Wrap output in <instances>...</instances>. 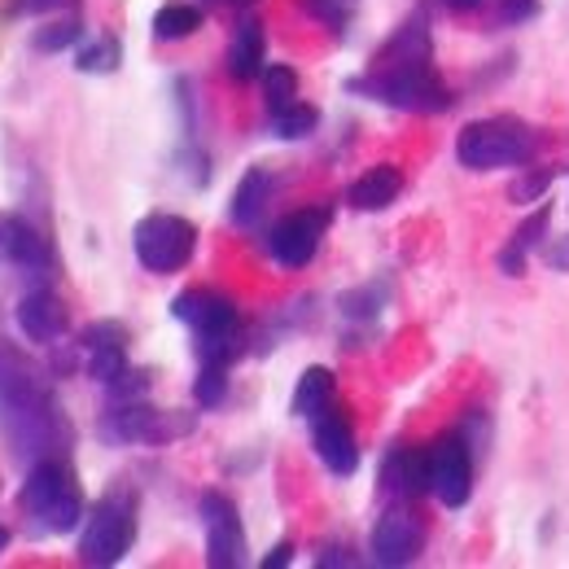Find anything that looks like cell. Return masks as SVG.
Wrapping results in <instances>:
<instances>
[{
	"label": "cell",
	"mask_w": 569,
	"mask_h": 569,
	"mask_svg": "<svg viewBox=\"0 0 569 569\" xmlns=\"http://www.w3.org/2000/svg\"><path fill=\"white\" fill-rule=\"evenodd\" d=\"M0 438L9 456L22 460L27 469L67 456L74 442L71 421L53 399L49 372L4 338H0Z\"/></svg>",
	"instance_id": "cell-1"
},
{
	"label": "cell",
	"mask_w": 569,
	"mask_h": 569,
	"mask_svg": "<svg viewBox=\"0 0 569 569\" xmlns=\"http://www.w3.org/2000/svg\"><path fill=\"white\" fill-rule=\"evenodd\" d=\"M351 92L390 106V110H408V114H442L451 110V88L442 83V74L433 71V49H429V22L417 13L408 18L386 49L372 58V67L347 83Z\"/></svg>",
	"instance_id": "cell-2"
},
{
	"label": "cell",
	"mask_w": 569,
	"mask_h": 569,
	"mask_svg": "<svg viewBox=\"0 0 569 569\" xmlns=\"http://www.w3.org/2000/svg\"><path fill=\"white\" fill-rule=\"evenodd\" d=\"M22 512L36 535H71L83 521V496H79V482H74L67 456H53V460H40L27 469Z\"/></svg>",
	"instance_id": "cell-3"
},
{
	"label": "cell",
	"mask_w": 569,
	"mask_h": 569,
	"mask_svg": "<svg viewBox=\"0 0 569 569\" xmlns=\"http://www.w3.org/2000/svg\"><path fill=\"white\" fill-rule=\"evenodd\" d=\"M137 543V496L128 487H114L97 499L83 517L79 535V561L83 566H119Z\"/></svg>",
	"instance_id": "cell-4"
},
{
	"label": "cell",
	"mask_w": 569,
	"mask_h": 569,
	"mask_svg": "<svg viewBox=\"0 0 569 569\" xmlns=\"http://www.w3.org/2000/svg\"><path fill=\"white\" fill-rule=\"evenodd\" d=\"M539 141L517 119H478L456 137V162L469 171H496V167H521L535 158Z\"/></svg>",
	"instance_id": "cell-5"
},
{
	"label": "cell",
	"mask_w": 569,
	"mask_h": 569,
	"mask_svg": "<svg viewBox=\"0 0 569 569\" xmlns=\"http://www.w3.org/2000/svg\"><path fill=\"white\" fill-rule=\"evenodd\" d=\"M193 246H198V228L184 214L153 211L144 214L132 232V250H137L144 272H153V277L180 272L193 259Z\"/></svg>",
	"instance_id": "cell-6"
},
{
	"label": "cell",
	"mask_w": 569,
	"mask_h": 569,
	"mask_svg": "<svg viewBox=\"0 0 569 569\" xmlns=\"http://www.w3.org/2000/svg\"><path fill=\"white\" fill-rule=\"evenodd\" d=\"M473 469H478V447L469 442L465 429L442 433L429 447V496H438L442 508H465L473 499Z\"/></svg>",
	"instance_id": "cell-7"
},
{
	"label": "cell",
	"mask_w": 569,
	"mask_h": 569,
	"mask_svg": "<svg viewBox=\"0 0 569 569\" xmlns=\"http://www.w3.org/2000/svg\"><path fill=\"white\" fill-rule=\"evenodd\" d=\"M198 429V412H162V408H144L137 403H114V412H106L101 438L106 442H176L189 438Z\"/></svg>",
	"instance_id": "cell-8"
},
{
	"label": "cell",
	"mask_w": 569,
	"mask_h": 569,
	"mask_svg": "<svg viewBox=\"0 0 569 569\" xmlns=\"http://www.w3.org/2000/svg\"><path fill=\"white\" fill-rule=\"evenodd\" d=\"M198 512H202V530H207V566L214 569H241L250 557L246 548V526L237 517V503L219 491H207L198 499Z\"/></svg>",
	"instance_id": "cell-9"
},
{
	"label": "cell",
	"mask_w": 569,
	"mask_h": 569,
	"mask_svg": "<svg viewBox=\"0 0 569 569\" xmlns=\"http://www.w3.org/2000/svg\"><path fill=\"white\" fill-rule=\"evenodd\" d=\"M368 548H372V566H381V569L412 566V561L421 557V548H426V521H421L412 508H390V512H381V521L372 526Z\"/></svg>",
	"instance_id": "cell-10"
},
{
	"label": "cell",
	"mask_w": 569,
	"mask_h": 569,
	"mask_svg": "<svg viewBox=\"0 0 569 569\" xmlns=\"http://www.w3.org/2000/svg\"><path fill=\"white\" fill-rule=\"evenodd\" d=\"M329 228V211L325 207H307V211L284 214L281 223L268 232V250L281 268H307L320 250V237Z\"/></svg>",
	"instance_id": "cell-11"
},
{
	"label": "cell",
	"mask_w": 569,
	"mask_h": 569,
	"mask_svg": "<svg viewBox=\"0 0 569 569\" xmlns=\"http://www.w3.org/2000/svg\"><path fill=\"white\" fill-rule=\"evenodd\" d=\"M311 447L320 456V465L333 473V478H351L359 469V447H356V429H351V417L329 403L311 417Z\"/></svg>",
	"instance_id": "cell-12"
},
{
	"label": "cell",
	"mask_w": 569,
	"mask_h": 569,
	"mask_svg": "<svg viewBox=\"0 0 569 569\" xmlns=\"http://www.w3.org/2000/svg\"><path fill=\"white\" fill-rule=\"evenodd\" d=\"M0 263L18 268L22 277H49L53 250L40 228H31L22 214H0Z\"/></svg>",
	"instance_id": "cell-13"
},
{
	"label": "cell",
	"mask_w": 569,
	"mask_h": 569,
	"mask_svg": "<svg viewBox=\"0 0 569 569\" xmlns=\"http://www.w3.org/2000/svg\"><path fill=\"white\" fill-rule=\"evenodd\" d=\"M176 320L193 329V338L202 333H237L241 329V316H237V302L228 293H214V289H184L176 302H171Z\"/></svg>",
	"instance_id": "cell-14"
},
{
	"label": "cell",
	"mask_w": 569,
	"mask_h": 569,
	"mask_svg": "<svg viewBox=\"0 0 569 569\" xmlns=\"http://www.w3.org/2000/svg\"><path fill=\"white\" fill-rule=\"evenodd\" d=\"M18 329L27 333V342H40V347H58L71 329V316L62 307V298H53L49 289H31L22 302H18Z\"/></svg>",
	"instance_id": "cell-15"
},
{
	"label": "cell",
	"mask_w": 569,
	"mask_h": 569,
	"mask_svg": "<svg viewBox=\"0 0 569 569\" xmlns=\"http://www.w3.org/2000/svg\"><path fill=\"white\" fill-rule=\"evenodd\" d=\"M381 491L390 499H421L429 491V451L426 447H390L381 460Z\"/></svg>",
	"instance_id": "cell-16"
},
{
	"label": "cell",
	"mask_w": 569,
	"mask_h": 569,
	"mask_svg": "<svg viewBox=\"0 0 569 569\" xmlns=\"http://www.w3.org/2000/svg\"><path fill=\"white\" fill-rule=\"evenodd\" d=\"M399 193H403V171L395 162H377V167H368L356 184H351L347 198H351L356 211H386Z\"/></svg>",
	"instance_id": "cell-17"
},
{
	"label": "cell",
	"mask_w": 569,
	"mask_h": 569,
	"mask_svg": "<svg viewBox=\"0 0 569 569\" xmlns=\"http://www.w3.org/2000/svg\"><path fill=\"white\" fill-rule=\"evenodd\" d=\"M263 53H268V40H263V22L259 18H246L232 36V49H228V74L250 83V79H263Z\"/></svg>",
	"instance_id": "cell-18"
},
{
	"label": "cell",
	"mask_w": 569,
	"mask_h": 569,
	"mask_svg": "<svg viewBox=\"0 0 569 569\" xmlns=\"http://www.w3.org/2000/svg\"><path fill=\"white\" fill-rule=\"evenodd\" d=\"M548 223H552V207H548V202H539L530 219H521V228L512 232V241L499 250V268H503L508 277H521V268H526L530 250H539V246H543Z\"/></svg>",
	"instance_id": "cell-19"
},
{
	"label": "cell",
	"mask_w": 569,
	"mask_h": 569,
	"mask_svg": "<svg viewBox=\"0 0 569 569\" xmlns=\"http://www.w3.org/2000/svg\"><path fill=\"white\" fill-rule=\"evenodd\" d=\"M268 198H272V176H268V167H250V171L241 176L237 193H232V207H228L232 223H237V228H254V223L263 219Z\"/></svg>",
	"instance_id": "cell-20"
},
{
	"label": "cell",
	"mask_w": 569,
	"mask_h": 569,
	"mask_svg": "<svg viewBox=\"0 0 569 569\" xmlns=\"http://www.w3.org/2000/svg\"><path fill=\"white\" fill-rule=\"evenodd\" d=\"M333 390H338L333 372L316 363V368H307V372L298 377L293 399H289V412H293V417H302V421H311L320 408H329V403H333Z\"/></svg>",
	"instance_id": "cell-21"
},
{
	"label": "cell",
	"mask_w": 569,
	"mask_h": 569,
	"mask_svg": "<svg viewBox=\"0 0 569 569\" xmlns=\"http://www.w3.org/2000/svg\"><path fill=\"white\" fill-rule=\"evenodd\" d=\"M198 27H202V9L184 4V0H171V4H162L153 13V36L158 40H189Z\"/></svg>",
	"instance_id": "cell-22"
},
{
	"label": "cell",
	"mask_w": 569,
	"mask_h": 569,
	"mask_svg": "<svg viewBox=\"0 0 569 569\" xmlns=\"http://www.w3.org/2000/svg\"><path fill=\"white\" fill-rule=\"evenodd\" d=\"M316 128H320L316 106L293 101V106H284V110H272V132H277L281 141H307Z\"/></svg>",
	"instance_id": "cell-23"
},
{
	"label": "cell",
	"mask_w": 569,
	"mask_h": 569,
	"mask_svg": "<svg viewBox=\"0 0 569 569\" xmlns=\"http://www.w3.org/2000/svg\"><path fill=\"white\" fill-rule=\"evenodd\" d=\"M119 62H123L119 40H114V36H101V40H92V44L79 49V62H74V67L83 74H110V71H119Z\"/></svg>",
	"instance_id": "cell-24"
},
{
	"label": "cell",
	"mask_w": 569,
	"mask_h": 569,
	"mask_svg": "<svg viewBox=\"0 0 569 569\" xmlns=\"http://www.w3.org/2000/svg\"><path fill=\"white\" fill-rule=\"evenodd\" d=\"M552 180H557V171L552 167H526L512 184H508V198L517 202V207H530V202H543V193L552 189Z\"/></svg>",
	"instance_id": "cell-25"
},
{
	"label": "cell",
	"mask_w": 569,
	"mask_h": 569,
	"mask_svg": "<svg viewBox=\"0 0 569 569\" xmlns=\"http://www.w3.org/2000/svg\"><path fill=\"white\" fill-rule=\"evenodd\" d=\"M88 356V377H97L101 386H110L123 368H128V347L123 342H114V347H92V351H83Z\"/></svg>",
	"instance_id": "cell-26"
},
{
	"label": "cell",
	"mask_w": 569,
	"mask_h": 569,
	"mask_svg": "<svg viewBox=\"0 0 569 569\" xmlns=\"http://www.w3.org/2000/svg\"><path fill=\"white\" fill-rule=\"evenodd\" d=\"M83 36V22L79 18H62V22H53V27H40L36 36H31V49L36 53H58V49H67V44H74Z\"/></svg>",
	"instance_id": "cell-27"
},
{
	"label": "cell",
	"mask_w": 569,
	"mask_h": 569,
	"mask_svg": "<svg viewBox=\"0 0 569 569\" xmlns=\"http://www.w3.org/2000/svg\"><path fill=\"white\" fill-rule=\"evenodd\" d=\"M263 97H268L272 110L293 106V101H298V74L289 71V67H268V71H263Z\"/></svg>",
	"instance_id": "cell-28"
},
{
	"label": "cell",
	"mask_w": 569,
	"mask_h": 569,
	"mask_svg": "<svg viewBox=\"0 0 569 569\" xmlns=\"http://www.w3.org/2000/svg\"><path fill=\"white\" fill-rule=\"evenodd\" d=\"M223 395H228V368H223V363H202V372H198V381H193V399H198L202 408H219Z\"/></svg>",
	"instance_id": "cell-29"
},
{
	"label": "cell",
	"mask_w": 569,
	"mask_h": 569,
	"mask_svg": "<svg viewBox=\"0 0 569 569\" xmlns=\"http://www.w3.org/2000/svg\"><path fill=\"white\" fill-rule=\"evenodd\" d=\"M79 0H9L4 18H44V13H74Z\"/></svg>",
	"instance_id": "cell-30"
},
{
	"label": "cell",
	"mask_w": 569,
	"mask_h": 569,
	"mask_svg": "<svg viewBox=\"0 0 569 569\" xmlns=\"http://www.w3.org/2000/svg\"><path fill=\"white\" fill-rule=\"evenodd\" d=\"M114 342L128 347V329H123L119 320H97V325H88V329L79 333V347H83V351H92V347H114Z\"/></svg>",
	"instance_id": "cell-31"
},
{
	"label": "cell",
	"mask_w": 569,
	"mask_h": 569,
	"mask_svg": "<svg viewBox=\"0 0 569 569\" xmlns=\"http://www.w3.org/2000/svg\"><path fill=\"white\" fill-rule=\"evenodd\" d=\"M144 390H149V372H144V368H123V372L110 381L114 403H137Z\"/></svg>",
	"instance_id": "cell-32"
},
{
	"label": "cell",
	"mask_w": 569,
	"mask_h": 569,
	"mask_svg": "<svg viewBox=\"0 0 569 569\" xmlns=\"http://www.w3.org/2000/svg\"><path fill=\"white\" fill-rule=\"evenodd\" d=\"M543 263H548L552 272H566L569 277V232L566 237H552V241L543 246Z\"/></svg>",
	"instance_id": "cell-33"
},
{
	"label": "cell",
	"mask_w": 569,
	"mask_h": 569,
	"mask_svg": "<svg viewBox=\"0 0 569 569\" xmlns=\"http://www.w3.org/2000/svg\"><path fill=\"white\" fill-rule=\"evenodd\" d=\"M311 9H316L325 22L342 27V22H347V9H351V0H311Z\"/></svg>",
	"instance_id": "cell-34"
},
{
	"label": "cell",
	"mask_w": 569,
	"mask_h": 569,
	"mask_svg": "<svg viewBox=\"0 0 569 569\" xmlns=\"http://www.w3.org/2000/svg\"><path fill=\"white\" fill-rule=\"evenodd\" d=\"M535 9H539V0H503L499 18H503V22H526Z\"/></svg>",
	"instance_id": "cell-35"
},
{
	"label": "cell",
	"mask_w": 569,
	"mask_h": 569,
	"mask_svg": "<svg viewBox=\"0 0 569 569\" xmlns=\"http://www.w3.org/2000/svg\"><path fill=\"white\" fill-rule=\"evenodd\" d=\"M289 561H293V548H289V543H277L272 557H263V569H281V566H289Z\"/></svg>",
	"instance_id": "cell-36"
},
{
	"label": "cell",
	"mask_w": 569,
	"mask_h": 569,
	"mask_svg": "<svg viewBox=\"0 0 569 569\" xmlns=\"http://www.w3.org/2000/svg\"><path fill=\"white\" fill-rule=\"evenodd\" d=\"M442 4H447L451 13H473V9H482L487 0H442Z\"/></svg>",
	"instance_id": "cell-37"
},
{
	"label": "cell",
	"mask_w": 569,
	"mask_h": 569,
	"mask_svg": "<svg viewBox=\"0 0 569 569\" xmlns=\"http://www.w3.org/2000/svg\"><path fill=\"white\" fill-rule=\"evenodd\" d=\"M4 548H9V530L0 526V552H4Z\"/></svg>",
	"instance_id": "cell-38"
},
{
	"label": "cell",
	"mask_w": 569,
	"mask_h": 569,
	"mask_svg": "<svg viewBox=\"0 0 569 569\" xmlns=\"http://www.w3.org/2000/svg\"><path fill=\"white\" fill-rule=\"evenodd\" d=\"M237 4H250V0H237Z\"/></svg>",
	"instance_id": "cell-39"
}]
</instances>
